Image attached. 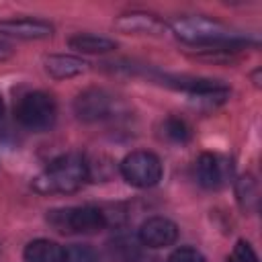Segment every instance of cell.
Masks as SVG:
<instances>
[{
	"mask_svg": "<svg viewBox=\"0 0 262 262\" xmlns=\"http://www.w3.org/2000/svg\"><path fill=\"white\" fill-rule=\"evenodd\" d=\"M172 33L184 43L205 47H223V49H239L246 45V39L233 29L225 27L219 20L205 16H182L172 23Z\"/></svg>",
	"mask_w": 262,
	"mask_h": 262,
	"instance_id": "obj_1",
	"label": "cell"
},
{
	"mask_svg": "<svg viewBox=\"0 0 262 262\" xmlns=\"http://www.w3.org/2000/svg\"><path fill=\"white\" fill-rule=\"evenodd\" d=\"M88 180V164L82 156L68 154L57 160H53L41 174L35 176L33 188L41 194H53V192H76L84 182Z\"/></svg>",
	"mask_w": 262,
	"mask_h": 262,
	"instance_id": "obj_2",
	"label": "cell"
},
{
	"mask_svg": "<svg viewBox=\"0 0 262 262\" xmlns=\"http://www.w3.org/2000/svg\"><path fill=\"white\" fill-rule=\"evenodd\" d=\"M47 221L61 233H98L108 225L104 211L90 205L49 211Z\"/></svg>",
	"mask_w": 262,
	"mask_h": 262,
	"instance_id": "obj_3",
	"label": "cell"
},
{
	"mask_svg": "<svg viewBox=\"0 0 262 262\" xmlns=\"http://www.w3.org/2000/svg\"><path fill=\"white\" fill-rule=\"evenodd\" d=\"M55 100L45 92H29L16 104V119L23 127L33 131H45L55 123Z\"/></svg>",
	"mask_w": 262,
	"mask_h": 262,
	"instance_id": "obj_4",
	"label": "cell"
},
{
	"mask_svg": "<svg viewBox=\"0 0 262 262\" xmlns=\"http://www.w3.org/2000/svg\"><path fill=\"white\" fill-rule=\"evenodd\" d=\"M162 172H164L162 162L151 151L137 149V151H131L129 156H125L121 162V176L131 186H137V188L156 186L162 180Z\"/></svg>",
	"mask_w": 262,
	"mask_h": 262,
	"instance_id": "obj_5",
	"label": "cell"
},
{
	"mask_svg": "<svg viewBox=\"0 0 262 262\" xmlns=\"http://www.w3.org/2000/svg\"><path fill=\"white\" fill-rule=\"evenodd\" d=\"M0 35L23 41H39L53 35V27L41 18H0Z\"/></svg>",
	"mask_w": 262,
	"mask_h": 262,
	"instance_id": "obj_6",
	"label": "cell"
},
{
	"mask_svg": "<svg viewBox=\"0 0 262 262\" xmlns=\"http://www.w3.org/2000/svg\"><path fill=\"white\" fill-rule=\"evenodd\" d=\"M231 176V162L219 154H203L196 162V178L205 188H221Z\"/></svg>",
	"mask_w": 262,
	"mask_h": 262,
	"instance_id": "obj_7",
	"label": "cell"
},
{
	"mask_svg": "<svg viewBox=\"0 0 262 262\" xmlns=\"http://www.w3.org/2000/svg\"><path fill=\"white\" fill-rule=\"evenodd\" d=\"M178 227L166 217H149L139 227V242L147 248H168L176 242Z\"/></svg>",
	"mask_w": 262,
	"mask_h": 262,
	"instance_id": "obj_8",
	"label": "cell"
},
{
	"mask_svg": "<svg viewBox=\"0 0 262 262\" xmlns=\"http://www.w3.org/2000/svg\"><path fill=\"white\" fill-rule=\"evenodd\" d=\"M115 27L121 33H129V35H151V37H162L168 33V25L164 20H160L154 14L147 12H127L121 14L115 20Z\"/></svg>",
	"mask_w": 262,
	"mask_h": 262,
	"instance_id": "obj_9",
	"label": "cell"
},
{
	"mask_svg": "<svg viewBox=\"0 0 262 262\" xmlns=\"http://www.w3.org/2000/svg\"><path fill=\"white\" fill-rule=\"evenodd\" d=\"M76 115L84 121H98L113 113V96H108L104 90L90 88L82 92L74 102Z\"/></svg>",
	"mask_w": 262,
	"mask_h": 262,
	"instance_id": "obj_10",
	"label": "cell"
},
{
	"mask_svg": "<svg viewBox=\"0 0 262 262\" xmlns=\"http://www.w3.org/2000/svg\"><path fill=\"white\" fill-rule=\"evenodd\" d=\"M45 70L55 80H68V78H76V76L84 74L88 70V63L76 55L59 53V55L45 57Z\"/></svg>",
	"mask_w": 262,
	"mask_h": 262,
	"instance_id": "obj_11",
	"label": "cell"
},
{
	"mask_svg": "<svg viewBox=\"0 0 262 262\" xmlns=\"http://www.w3.org/2000/svg\"><path fill=\"white\" fill-rule=\"evenodd\" d=\"M25 262H66L63 248L51 239H35L25 248Z\"/></svg>",
	"mask_w": 262,
	"mask_h": 262,
	"instance_id": "obj_12",
	"label": "cell"
},
{
	"mask_svg": "<svg viewBox=\"0 0 262 262\" xmlns=\"http://www.w3.org/2000/svg\"><path fill=\"white\" fill-rule=\"evenodd\" d=\"M70 47L82 53H108L117 47V43L108 37L94 35V33H78L70 39Z\"/></svg>",
	"mask_w": 262,
	"mask_h": 262,
	"instance_id": "obj_13",
	"label": "cell"
},
{
	"mask_svg": "<svg viewBox=\"0 0 262 262\" xmlns=\"http://www.w3.org/2000/svg\"><path fill=\"white\" fill-rule=\"evenodd\" d=\"M162 133H164L166 139H170L174 143H184V141L190 139V127L180 117H168L162 123Z\"/></svg>",
	"mask_w": 262,
	"mask_h": 262,
	"instance_id": "obj_14",
	"label": "cell"
},
{
	"mask_svg": "<svg viewBox=\"0 0 262 262\" xmlns=\"http://www.w3.org/2000/svg\"><path fill=\"white\" fill-rule=\"evenodd\" d=\"M63 256H66V262H100L96 250L86 244H72L63 248Z\"/></svg>",
	"mask_w": 262,
	"mask_h": 262,
	"instance_id": "obj_15",
	"label": "cell"
},
{
	"mask_svg": "<svg viewBox=\"0 0 262 262\" xmlns=\"http://www.w3.org/2000/svg\"><path fill=\"white\" fill-rule=\"evenodd\" d=\"M237 201L244 209H250V201L256 203V182L252 176H242L237 182Z\"/></svg>",
	"mask_w": 262,
	"mask_h": 262,
	"instance_id": "obj_16",
	"label": "cell"
},
{
	"mask_svg": "<svg viewBox=\"0 0 262 262\" xmlns=\"http://www.w3.org/2000/svg\"><path fill=\"white\" fill-rule=\"evenodd\" d=\"M168 262H205L203 254L190 246H184V248H178L170 254Z\"/></svg>",
	"mask_w": 262,
	"mask_h": 262,
	"instance_id": "obj_17",
	"label": "cell"
},
{
	"mask_svg": "<svg viewBox=\"0 0 262 262\" xmlns=\"http://www.w3.org/2000/svg\"><path fill=\"white\" fill-rule=\"evenodd\" d=\"M229 262H258V256L248 242H237L229 256Z\"/></svg>",
	"mask_w": 262,
	"mask_h": 262,
	"instance_id": "obj_18",
	"label": "cell"
},
{
	"mask_svg": "<svg viewBox=\"0 0 262 262\" xmlns=\"http://www.w3.org/2000/svg\"><path fill=\"white\" fill-rule=\"evenodd\" d=\"M10 55H12L10 45H6V43H2V41H0V61H6Z\"/></svg>",
	"mask_w": 262,
	"mask_h": 262,
	"instance_id": "obj_19",
	"label": "cell"
},
{
	"mask_svg": "<svg viewBox=\"0 0 262 262\" xmlns=\"http://www.w3.org/2000/svg\"><path fill=\"white\" fill-rule=\"evenodd\" d=\"M2 111H4V104H2V98H0V117H2Z\"/></svg>",
	"mask_w": 262,
	"mask_h": 262,
	"instance_id": "obj_20",
	"label": "cell"
}]
</instances>
